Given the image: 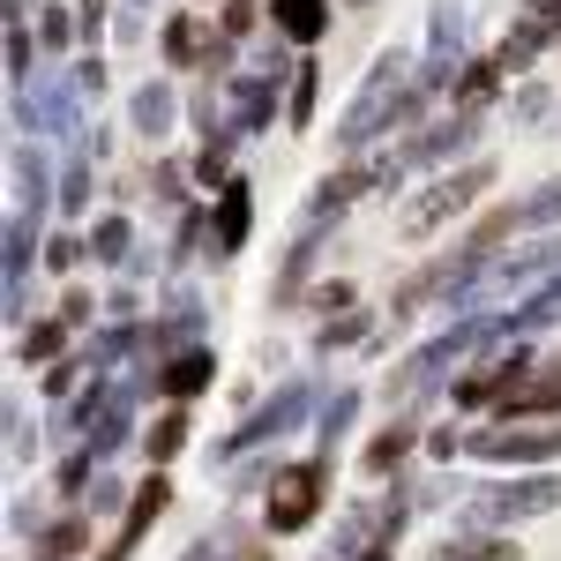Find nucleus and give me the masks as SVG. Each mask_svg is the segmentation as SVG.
<instances>
[{"label":"nucleus","mask_w":561,"mask_h":561,"mask_svg":"<svg viewBox=\"0 0 561 561\" xmlns=\"http://www.w3.org/2000/svg\"><path fill=\"white\" fill-rule=\"evenodd\" d=\"M561 510V472H524V479H486L457 502L465 531H494V524H531Z\"/></svg>","instance_id":"obj_1"},{"label":"nucleus","mask_w":561,"mask_h":561,"mask_svg":"<svg viewBox=\"0 0 561 561\" xmlns=\"http://www.w3.org/2000/svg\"><path fill=\"white\" fill-rule=\"evenodd\" d=\"M486 345H494V314H457L449 330H434L427 345H420L404 367H397V375H389V397H412V389L449 382V367H472Z\"/></svg>","instance_id":"obj_2"},{"label":"nucleus","mask_w":561,"mask_h":561,"mask_svg":"<svg viewBox=\"0 0 561 561\" xmlns=\"http://www.w3.org/2000/svg\"><path fill=\"white\" fill-rule=\"evenodd\" d=\"M322 494H330V457H300V465H277V479L262 486V524L277 539H293L322 517Z\"/></svg>","instance_id":"obj_3"},{"label":"nucleus","mask_w":561,"mask_h":561,"mask_svg":"<svg viewBox=\"0 0 561 561\" xmlns=\"http://www.w3.org/2000/svg\"><path fill=\"white\" fill-rule=\"evenodd\" d=\"M486 187H494V158H472V165L442 173V180L427 187V195H420V203H404L397 232H404V240H427V232H442L449 217H465V210H472V203L486 195Z\"/></svg>","instance_id":"obj_4"},{"label":"nucleus","mask_w":561,"mask_h":561,"mask_svg":"<svg viewBox=\"0 0 561 561\" xmlns=\"http://www.w3.org/2000/svg\"><path fill=\"white\" fill-rule=\"evenodd\" d=\"M307 412H314V382H300V375H293V382H277V389H270V404H262V412H248V420L225 434L210 457H217V465H232V457H248V449H262V442L293 434V427L307 420Z\"/></svg>","instance_id":"obj_5"},{"label":"nucleus","mask_w":561,"mask_h":561,"mask_svg":"<svg viewBox=\"0 0 561 561\" xmlns=\"http://www.w3.org/2000/svg\"><path fill=\"white\" fill-rule=\"evenodd\" d=\"M465 457H479V465H531V472H554L561 465V420H531V427H472L465 434Z\"/></svg>","instance_id":"obj_6"},{"label":"nucleus","mask_w":561,"mask_h":561,"mask_svg":"<svg viewBox=\"0 0 561 561\" xmlns=\"http://www.w3.org/2000/svg\"><path fill=\"white\" fill-rule=\"evenodd\" d=\"M293 90H285V76H262V68H240L232 83H225V128L240 135H262L270 121H277V105H285Z\"/></svg>","instance_id":"obj_7"},{"label":"nucleus","mask_w":561,"mask_h":561,"mask_svg":"<svg viewBox=\"0 0 561 561\" xmlns=\"http://www.w3.org/2000/svg\"><path fill=\"white\" fill-rule=\"evenodd\" d=\"M479 135H486V121H479V113H449V121H434L427 135H412V142L389 158V165H397V173H427V165H449V158H465ZM449 173H457V165H449Z\"/></svg>","instance_id":"obj_8"},{"label":"nucleus","mask_w":561,"mask_h":561,"mask_svg":"<svg viewBox=\"0 0 561 561\" xmlns=\"http://www.w3.org/2000/svg\"><path fill=\"white\" fill-rule=\"evenodd\" d=\"M158 53H165V68H225L232 60V38L225 31H203V15L195 8H180V15H165V31H158Z\"/></svg>","instance_id":"obj_9"},{"label":"nucleus","mask_w":561,"mask_h":561,"mask_svg":"<svg viewBox=\"0 0 561 561\" xmlns=\"http://www.w3.org/2000/svg\"><path fill=\"white\" fill-rule=\"evenodd\" d=\"M531 420H561V352H547V359L494 404V427H531Z\"/></svg>","instance_id":"obj_10"},{"label":"nucleus","mask_w":561,"mask_h":561,"mask_svg":"<svg viewBox=\"0 0 561 561\" xmlns=\"http://www.w3.org/2000/svg\"><path fill=\"white\" fill-rule=\"evenodd\" d=\"M248 232H255V195H248V180H225L210 210V262H232L248 248Z\"/></svg>","instance_id":"obj_11"},{"label":"nucleus","mask_w":561,"mask_h":561,"mask_svg":"<svg viewBox=\"0 0 561 561\" xmlns=\"http://www.w3.org/2000/svg\"><path fill=\"white\" fill-rule=\"evenodd\" d=\"M367 187H382V165H345V173H330L314 195H307V225H337Z\"/></svg>","instance_id":"obj_12"},{"label":"nucleus","mask_w":561,"mask_h":561,"mask_svg":"<svg viewBox=\"0 0 561 561\" xmlns=\"http://www.w3.org/2000/svg\"><path fill=\"white\" fill-rule=\"evenodd\" d=\"M547 322H561V277H554V285H539L531 300H517L510 314H494V345H531Z\"/></svg>","instance_id":"obj_13"},{"label":"nucleus","mask_w":561,"mask_h":561,"mask_svg":"<svg viewBox=\"0 0 561 561\" xmlns=\"http://www.w3.org/2000/svg\"><path fill=\"white\" fill-rule=\"evenodd\" d=\"M173 121H180V90L165 83V76H150V83L128 98V128L142 135V142H165V135H173Z\"/></svg>","instance_id":"obj_14"},{"label":"nucleus","mask_w":561,"mask_h":561,"mask_svg":"<svg viewBox=\"0 0 561 561\" xmlns=\"http://www.w3.org/2000/svg\"><path fill=\"white\" fill-rule=\"evenodd\" d=\"M270 31L285 45H322L330 38V0H270Z\"/></svg>","instance_id":"obj_15"},{"label":"nucleus","mask_w":561,"mask_h":561,"mask_svg":"<svg viewBox=\"0 0 561 561\" xmlns=\"http://www.w3.org/2000/svg\"><path fill=\"white\" fill-rule=\"evenodd\" d=\"M165 510H173V479L150 472L142 486H135V502H128V517H121V531H113V547H121V554H135V539H142L150 524L165 517Z\"/></svg>","instance_id":"obj_16"},{"label":"nucleus","mask_w":561,"mask_h":561,"mask_svg":"<svg viewBox=\"0 0 561 561\" xmlns=\"http://www.w3.org/2000/svg\"><path fill=\"white\" fill-rule=\"evenodd\" d=\"M217 382V352L195 345V352H173L165 367H158V389L173 397V404H187V397H203V389Z\"/></svg>","instance_id":"obj_17"},{"label":"nucleus","mask_w":561,"mask_h":561,"mask_svg":"<svg viewBox=\"0 0 561 561\" xmlns=\"http://www.w3.org/2000/svg\"><path fill=\"white\" fill-rule=\"evenodd\" d=\"M15 195H23V210L38 217L45 203H60V187H53V165H45L38 142H15Z\"/></svg>","instance_id":"obj_18"},{"label":"nucleus","mask_w":561,"mask_h":561,"mask_svg":"<svg viewBox=\"0 0 561 561\" xmlns=\"http://www.w3.org/2000/svg\"><path fill=\"white\" fill-rule=\"evenodd\" d=\"M314 255H322V225H300V240L285 248V270H277V285H270V300H277V307L300 300V285H307V270H314Z\"/></svg>","instance_id":"obj_19"},{"label":"nucleus","mask_w":561,"mask_h":561,"mask_svg":"<svg viewBox=\"0 0 561 561\" xmlns=\"http://www.w3.org/2000/svg\"><path fill=\"white\" fill-rule=\"evenodd\" d=\"M38 105H45V135H83V90L60 83V76H38Z\"/></svg>","instance_id":"obj_20"},{"label":"nucleus","mask_w":561,"mask_h":561,"mask_svg":"<svg viewBox=\"0 0 561 561\" xmlns=\"http://www.w3.org/2000/svg\"><path fill=\"white\" fill-rule=\"evenodd\" d=\"M83 547H90V510H68L38 531V561H76Z\"/></svg>","instance_id":"obj_21"},{"label":"nucleus","mask_w":561,"mask_h":561,"mask_svg":"<svg viewBox=\"0 0 561 561\" xmlns=\"http://www.w3.org/2000/svg\"><path fill=\"white\" fill-rule=\"evenodd\" d=\"M68 337H76V330H68L60 314H45V322H31V330L15 337V359H23V367H38V359L60 367V359H68Z\"/></svg>","instance_id":"obj_22"},{"label":"nucleus","mask_w":561,"mask_h":561,"mask_svg":"<svg viewBox=\"0 0 561 561\" xmlns=\"http://www.w3.org/2000/svg\"><path fill=\"white\" fill-rule=\"evenodd\" d=\"M352 420H359V389H337V397L314 412V457H337V442H345Z\"/></svg>","instance_id":"obj_23"},{"label":"nucleus","mask_w":561,"mask_h":561,"mask_svg":"<svg viewBox=\"0 0 561 561\" xmlns=\"http://www.w3.org/2000/svg\"><path fill=\"white\" fill-rule=\"evenodd\" d=\"M502 76H510V68H502L494 53H486V60H472V68L457 76V90H449V105H457V113H479V105L502 90Z\"/></svg>","instance_id":"obj_24"},{"label":"nucleus","mask_w":561,"mask_h":561,"mask_svg":"<svg viewBox=\"0 0 561 561\" xmlns=\"http://www.w3.org/2000/svg\"><path fill=\"white\" fill-rule=\"evenodd\" d=\"M128 248H135V225H128L121 210H113V217H98V225H90V255L105 262V270H128V262H135Z\"/></svg>","instance_id":"obj_25"},{"label":"nucleus","mask_w":561,"mask_h":561,"mask_svg":"<svg viewBox=\"0 0 561 561\" xmlns=\"http://www.w3.org/2000/svg\"><path fill=\"white\" fill-rule=\"evenodd\" d=\"M187 434H195V420H187V404H165V412L150 420V465H173L180 449H187Z\"/></svg>","instance_id":"obj_26"},{"label":"nucleus","mask_w":561,"mask_h":561,"mask_svg":"<svg viewBox=\"0 0 561 561\" xmlns=\"http://www.w3.org/2000/svg\"><path fill=\"white\" fill-rule=\"evenodd\" d=\"M412 442H420L412 427H382L375 442H367V449H359V465H367V479H389L397 465H404V457H412Z\"/></svg>","instance_id":"obj_27"},{"label":"nucleus","mask_w":561,"mask_h":561,"mask_svg":"<svg viewBox=\"0 0 561 561\" xmlns=\"http://www.w3.org/2000/svg\"><path fill=\"white\" fill-rule=\"evenodd\" d=\"M434 561H524V547L510 539H486V531H465V539H442Z\"/></svg>","instance_id":"obj_28"},{"label":"nucleus","mask_w":561,"mask_h":561,"mask_svg":"<svg viewBox=\"0 0 561 561\" xmlns=\"http://www.w3.org/2000/svg\"><path fill=\"white\" fill-rule=\"evenodd\" d=\"M31 255H38V217L15 210L8 217V285H31Z\"/></svg>","instance_id":"obj_29"},{"label":"nucleus","mask_w":561,"mask_h":561,"mask_svg":"<svg viewBox=\"0 0 561 561\" xmlns=\"http://www.w3.org/2000/svg\"><path fill=\"white\" fill-rule=\"evenodd\" d=\"M517 217L539 232V240H547V232H561V180H539V187L517 203Z\"/></svg>","instance_id":"obj_30"},{"label":"nucleus","mask_w":561,"mask_h":561,"mask_svg":"<svg viewBox=\"0 0 561 561\" xmlns=\"http://www.w3.org/2000/svg\"><path fill=\"white\" fill-rule=\"evenodd\" d=\"M547 45H554V38H547V31H539L531 15H517V31L502 38V53H494V60H502V68H531V60H539Z\"/></svg>","instance_id":"obj_31"},{"label":"nucleus","mask_w":561,"mask_h":561,"mask_svg":"<svg viewBox=\"0 0 561 561\" xmlns=\"http://www.w3.org/2000/svg\"><path fill=\"white\" fill-rule=\"evenodd\" d=\"M314 98H322V68H314V60H300V76H293V98H285V121H293V128H314Z\"/></svg>","instance_id":"obj_32"},{"label":"nucleus","mask_w":561,"mask_h":561,"mask_svg":"<svg viewBox=\"0 0 561 561\" xmlns=\"http://www.w3.org/2000/svg\"><path fill=\"white\" fill-rule=\"evenodd\" d=\"M8 83L15 90L38 83V53H31V31H23V23H8Z\"/></svg>","instance_id":"obj_33"},{"label":"nucleus","mask_w":561,"mask_h":561,"mask_svg":"<svg viewBox=\"0 0 561 561\" xmlns=\"http://www.w3.org/2000/svg\"><path fill=\"white\" fill-rule=\"evenodd\" d=\"M359 337H367V307H352V314H337V322H322V330H314V352L359 345Z\"/></svg>","instance_id":"obj_34"},{"label":"nucleus","mask_w":561,"mask_h":561,"mask_svg":"<svg viewBox=\"0 0 561 561\" xmlns=\"http://www.w3.org/2000/svg\"><path fill=\"white\" fill-rule=\"evenodd\" d=\"M547 113H554V90L547 83H524L517 98H510V121H517V128H539Z\"/></svg>","instance_id":"obj_35"},{"label":"nucleus","mask_w":561,"mask_h":561,"mask_svg":"<svg viewBox=\"0 0 561 561\" xmlns=\"http://www.w3.org/2000/svg\"><path fill=\"white\" fill-rule=\"evenodd\" d=\"M38 449V427H31V412H23V397H8V465H23Z\"/></svg>","instance_id":"obj_36"},{"label":"nucleus","mask_w":561,"mask_h":561,"mask_svg":"<svg viewBox=\"0 0 561 561\" xmlns=\"http://www.w3.org/2000/svg\"><path fill=\"white\" fill-rule=\"evenodd\" d=\"M90 203V158H68V173H60V210L76 217Z\"/></svg>","instance_id":"obj_37"},{"label":"nucleus","mask_w":561,"mask_h":561,"mask_svg":"<svg viewBox=\"0 0 561 561\" xmlns=\"http://www.w3.org/2000/svg\"><path fill=\"white\" fill-rule=\"evenodd\" d=\"M128 502H135V494L121 486V479H113V472H98V486H90V502H83V510H90V517H105V510H121V517H128Z\"/></svg>","instance_id":"obj_38"},{"label":"nucleus","mask_w":561,"mask_h":561,"mask_svg":"<svg viewBox=\"0 0 561 561\" xmlns=\"http://www.w3.org/2000/svg\"><path fill=\"white\" fill-rule=\"evenodd\" d=\"M255 23H262V0H225V15H217V31H225V38H232V45L248 38Z\"/></svg>","instance_id":"obj_39"},{"label":"nucleus","mask_w":561,"mask_h":561,"mask_svg":"<svg viewBox=\"0 0 561 561\" xmlns=\"http://www.w3.org/2000/svg\"><path fill=\"white\" fill-rule=\"evenodd\" d=\"M105 15H113V0H76V38L98 53V38H105Z\"/></svg>","instance_id":"obj_40"},{"label":"nucleus","mask_w":561,"mask_h":561,"mask_svg":"<svg viewBox=\"0 0 561 561\" xmlns=\"http://www.w3.org/2000/svg\"><path fill=\"white\" fill-rule=\"evenodd\" d=\"M83 255H90L83 232H53V240H45V262H53V270H76Z\"/></svg>","instance_id":"obj_41"},{"label":"nucleus","mask_w":561,"mask_h":561,"mask_svg":"<svg viewBox=\"0 0 561 561\" xmlns=\"http://www.w3.org/2000/svg\"><path fill=\"white\" fill-rule=\"evenodd\" d=\"M314 307H322V322H337V314H352V285H345V277L314 285Z\"/></svg>","instance_id":"obj_42"},{"label":"nucleus","mask_w":561,"mask_h":561,"mask_svg":"<svg viewBox=\"0 0 561 561\" xmlns=\"http://www.w3.org/2000/svg\"><path fill=\"white\" fill-rule=\"evenodd\" d=\"M38 38L45 45H68V38H76V15H68V8H38Z\"/></svg>","instance_id":"obj_43"},{"label":"nucleus","mask_w":561,"mask_h":561,"mask_svg":"<svg viewBox=\"0 0 561 561\" xmlns=\"http://www.w3.org/2000/svg\"><path fill=\"white\" fill-rule=\"evenodd\" d=\"M60 322H68V330H90V322H98V300H90L83 285H76V293L60 300Z\"/></svg>","instance_id":"obj_44"},{"label":"nucleus","mask_w":561,"mask_h":561,"mask_svg":"<svg viewBox=\"0 0 561 561\" xmlns=\"http://www.w3.org/2000/svg\"><path fill=\"white\" fill-rule=\"evenodd\" d=\"M76 90H83V98H98V90H105V60H98V53H83V60H76Z\"/></svg>","instance_id":"obj_45"},{"label":"nucleus","mask_w":561,"mask_h":561,"mask_svg":"<svg viewBox=\"0 0 561 561\" xmlns=\"http://www.w3.org/2000/svg\"><path fill=\"white\" fill-rule=\"evenodd\" d=\"M524 15H531L547 38H561V0H524Z\"/></svg>","instance_id":"obj_46"},{"label":"nucleus","mask_w":561,"mask_h":561,"mask_svg":"<svg viewBox=\"0 0 561 561\" xmlns=\"http://www.w3.org/2000/svg\"><path fill=\"white\" fill-rule=\"evenodd\" d=\"M180 561H225V547H217V539H195V547H187Z\"/></svg>","instance_id":"obj_47"},{"label":"nucleus","mask_w":561,"mask_h":561,"mask_svg":"<svg viewBox=\"0 0 561 561\" xmlns=\"http://www.w3.org/2000/svg\"><path fill=\"white\" fill-rule=\"evenodd\" d=\"M232 561H270V547H248V554H232Z\"/></svg>","instance_id":"obj_48"},{"label":"nucleus","mask_w":561,"mask_h":561,"mask_svg":"<svg viewBox=\"0 0 561 561\" xmlns=\"http://www.w3.org/2000/svg\"><path fill=\"white\" fill-rule=\"evenodd\" d=\"M98 561H128V554H121V547H105V554H98Z\"/></svg>","instance_id":"obj_49"},{"label":"nucleus","mask_w":561,"mask_h":561,"mask_svg":"<svg viewBox=\"0 0 561 561\" xmlns=\"http://www.w3.org/2000/svg\"><path fill=\"white\" fill-rule=\"evenodd\" d=\"M128 8H150V0H128Z\"/></svg>","instance_id":"obj_50"},{"label":"nucleus","mask_w":561,"mask_h":561,"mask_svg":"<svg viewBox=\"0 0 561 561\" xmlns=\"http://www.w3.org/2000/svg\"><path fill=\"white\" fill-rule=\"evenodd\" d=\"M352 8H359V0H352Z\"/></svg>","instance_id":"obj_51"}]
</instances>
